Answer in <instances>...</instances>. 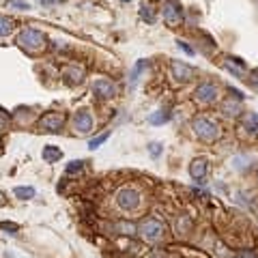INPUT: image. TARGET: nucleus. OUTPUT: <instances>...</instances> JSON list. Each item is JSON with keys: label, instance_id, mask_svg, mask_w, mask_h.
Returning a JSON list of instances; mask_svg holds the SVG:
<instances>
[{"label": "nucleus", "instance_id": "a878e982", "mask_svg": "<svg viewBox=\"0 0 258 258\" xmlns=\"http://www.w3.org/2000/svg\"><path fill=\"white\" fill-rule=\"evenodd\" d=\"M250 84L254 88H258V69H254V71H250Z\"/></svg>", "mask_w": 258, "mask_h": 258}, {"label": "nucleus", "instance_id": "9b49d317", "mask_svg": "<svg viewBox=\"0 0 258 258\" xmlns=\"http://www.w3.org/2000/svg\"><path fill=\"white\" fill-rule=\"evenodd\" d=\"M190 177L194 181H202L207 177V160H194L190 166Z\"/></svg>", "mask_w": 258, "mask_h": 258}, {"label": "nucleus", "instance_id": "f8f14e48", "mask_svg": "<svg viewBox=\"0 0 258 258\" xmlns=\"http://www.w3.org/2000/svg\"><path fill=\"white\" fill-rule=\"evenodd\" d=\"M41 157H43V161H46V163H56V161H61L63 151L58 146H54V145H48V146H43Z\"/></svg>", "mask_w": 258, "mask_h": 258}, {"label": "nucleus", "instance_id": "bb28decb", "mask_svg": "<svg viewBox=\"0 0 258 258\" xmlns=\"http://www.w3.org/2000/svg\"><path fill=\"white\" fill-rule=\"evenodd\" d=\"M177 46L181 48V49H183V52H185V54H190V56H192V54H194V49H192L190 46H187L185 41H177Z\"/></svg>", "mask_w": 258, "mask_h": 258}, {"label": "nucleus", "instance_id": "c756f323", "mask_svg": "<svg viewBox=\"0 0 258 258\" xmlns=\"http://www.w3.org/2000/svg\"><path fill=\"white\" fill-rule=\"evenodd\" d=\"M4 121H7V114H4L2 110H0V127L4 125Z\"/></svg>", "mask_w": 258, "mask_h": 258}, {"label": "nucleus", "instance_id": "412c9836", "mask_svg": "<svg viewBox=\"0 0 258 258\" xmlns=\"http://www.w3.org/2000/svg\"><path fill=\"white\" fill-rule=\"evenodd\" d=\"M108 138H110V131H106V133H101V136H97V138H93L91 142H88V148H91V151H95V148H99L103 145V142L108 140Z\"/></svg>", "mask_w": 258, "mask_h": 258}, {"label": "nucleus", "instance_id": "b1692460", "mask_svg": "<svg viewBox=\"0 0 258 258\" xmlns=\"http://www.w3.org/2000/svg\"><path fill=\"white\" fill-rule=\"evenodd\" d=\"M0 230H9L11 235H16V232L19 230V226L13 224V222H0Z\"/></svg>", "mask_w": 258, "mask_h": 258}, {"label": "nucleus", "instance_id": "ddd939ff", "mask_svg": "<svg viewBox=\"0 0 258 258\" xmlns=\"http://www.w3.org/2000/svg\"><path fill=\"white\" fill-rule=\"evenodd\" d=\"M63 78H64V82L71 84V86L73 84H80L82 78H84V69L82 67H69L63 71Z\"/></svg>", "mask_w": 258, "mask_h": 258}, {"label": "nucleus", "instance_id": "f3484780", "mask_svg": "<svg viewBox=\"0 0 258 258\" xmlns=\"http://www.w3.org/2000/svg\"><path fill=\"white\" fill-rule=\"evenodd\" d=\"M13 194H16L19 200H31V198H34V187H16Z\"/></svg>", "mask_w": 258, "mask_h": 258}, {"label": "nucleus", "instance_id": "0eeeda50", "mask_svg": "<svg viewBox=\"0 0 258 258\" xmlns=\"http://www.w3.org/2000/svg\"><path fill=\"white\" fill-rule=\"evenodd\" d=\"M73 129H76L78 133H88L93 129V116L86 110L78 112L76 118H73Z\"/></svg>", "mask_w": 258, "mask_h": 258}, {"label": "nucleus", "instance_id": "9d476101", "mask_svg": "<svg viewBox=\"0 0 258 258\" xmlns=\"http://www.w3.org/2000/svg\"><path fill=\"white\" fill-rule=\"evenodd\" d=\"M172 76H175L178 82H187L194 76V69L190 67V64L181 63V61H175L172 63Z\"/></svg>", "mask_w": 258, "mask_h": 258}, {"label": "nucleus", "instance_id": "423d86ee", "mask_svg": "<svg viewBox=\"0 0 258 258\" xmlns=\"http://www.w3.org/2000/svg\"><path fill=\"white\" fill-rule=\"evenodd\" d=\"M64 125V116L58 112H48L41 116V121H39V129L41 131H48V133H58Z\"/></svg>", "mask_w": 258, "mask_h": 258}, {"label": "nucleus", "instance_id": "f257e3e1", "mask_svg": "<svg viewBox=\"0 0 258 258\" xmlns=\"http://www.w3.org/2000/svg\"><path fill=\"white\" fill-rule=\"evenodd\" d=\"M138 232H140V237L145 241H160L163 237V232H166V226L160 220H155V217H146L138 226Z\"/></svg>", "mask_w": 258, "mask_h": 258}, {"label": "nucleus", "instance_id": "393cba45", "mask_svg": "<svg viewBox=\"0 0 258 258\" xmlns=\"http://www.w3.org/2000/svg\"><path fill=\"white\" fill-rule=\"evenodd\" d=\"M148 153H151L153 157H160V153H161V145H160V142H151V145H148Z\"/></svg>", "mask_w": 258, "mask_h": 258}, {"label": "nucleus", "instance_id": "6e6552de", "mask_svg": "<svg viewBox=\"0 0 258 258\" xmlns=\"http://www.w3.org/2000/svg\"><path fill=\"white\" fill-rule=\"evenodd\" d=\"M215 97H217V86H215V84H211V82H202L200 86L196 88V99H200V101L211 103Z\"/></svg>", "mask_w": 258, "mask_h": 258}, {"label": "nucleus", "instance_id": "7ed1b4c3", "mask_svg": "<svg viewBox=\"0 0 258 258\" xmlns=\"http://www.w3.org/2000/svg\"><path fill=\"white\" fill-rule=\"evenodd\" d=\"M194 131H196V136L205 142H213L217 136H220V129H217L215 123L209 121V118H202V116L194 121Z\"/></svg>", "mask_w": 258, "mask_h": 258}, {"label": "nucleus", "instance_id": "c85d7f7f", "mask_svg": "<svg viewBox=\"0 0 258 258\" xmlns=\"http://www.w3.org/2000/svg\"><path fill=\"white\" fill-rule=\"evenodd\" d=\"M37 2H41V4H56V2H61V0H37Z\"/></svg>", "mask_w": 258, "mask_h": 258}, {"label": "nucleus", "instance_id": "4468645a", "mask_svg": "<svg viewBox=\"0 0 258 258\" xmlns=\"http://www.w3.org/2000/svg\"><path fill=\"white\" fill-rule=\"evenodd\" d=\"M168 118H170V112H168V110H157L155 114L148 116V123H151V125H163Z\"/></svg>", "mask_w": 258, "mask_h": 258}, {"label": "nucleus", "instance_id": "39448f33", "mask_svg": "<svg viewBox=\"0 0 258 258\" xmlns=\"http://www.w3.org/2000/svg\"><path fill=\"white\" fill-rule=\"evenodd\" d=\"M116 205L121 207L123 211H133L138 205H140V194L131 187H125L116 194Z\"/></svg>", "mask_w": 258, "mask_h": 258}, {"label": "nucleus", "instance_id": "2eb2a0df", "mask_svg": "<svg viewBox=\"0 0 258 258\" xmlns=\"http://www.w3.org/2000/svg\"><path fill=\"white\" fill-rule=\"evenodd\" d=\"M146 67V61H138L136 64H133V69H131V73H129V84L131 86H136V82H138V76L142 73V69Z\"/></svg>", "mask_w": 258, "mask_h": 258}, {"label": "nucleus", "instance_id": "dca6fc26", "mask_svg": "<svg viewBox=\"0 0 258 258\" xmlns=\"http://www.w3.org/2000/svg\"><path fill=\"white\" fill-rule=\"evenodd\" d=\"M114 228H116L121 235H136V232H138V228L133 226L131 222H116V224H114Z\"/></svg>", "mask_w": 258, "mask_h": 258}, {"label": "nucleus", "instance_id": "cd10ccee", "mask_svg": "<svg viewBox=\"0 0 258 258\" xmlns=\"http://www.w3.org/2000/svg\"><path fill=\"white\" fill-rule=\"evenodd\" d=\"M239 258H256V254H254V252H250V250H245V252H241Z\"/></svg>", "mask_w": 258, "mask_h": 258}, {"label": "nucleus", "instance_id": "20e7f679", "mask_svg": "<svg viewBox=\"0 0 258 258\" xmlns=\"http://www.w3.org/2000/svg\"><path fill=\"white\" fill-rule=\"evenodd\" d=\"M163 22L168 24V26H178L181 24V19H183V9H181V4L177 2V0H166L163 2Z\"/></svg>", "mask_w": 258, "mask_h": 258}, {"label": "nucleus", "instance_id": "7c9ffc66", "mask_svg": "<svg viewBox=\"0 0 258 258\" xmlns=\"http://www.w3.org/2000/svg\"><path fill=\"white\" fill-rule=\"evenodd\" d=\"M0 205H4V194L0 192Z\"/></svg>", "mask_w": 258, "mask_h": 258}, {"label": "nucleus", "instance_id": "f03ea898", "mask_svg": "<svg viewBox=\"0 0 258 258\" xmlns=\"http://www.w3.org/2000/svg\"><path fill=\"white\" fill-rule=\"evenodd\" d=\"M17 43L22 48H26L28 52H37V49H41L43 46H46V34L34 31V28H26V31L19 32Z\"/></svg>", "mask_w": 258, "mask_h": 258}, {"label": "nucleus", "instance_id": "2f4dec72", "mask_svg": "<svg viewBox=\"0 0 258 258\" xmlns=\"http://www.w3.org/2000/svg\"><path fill=\"white\" fill-rule=\"evenodd\" d=\"M121 2H131V0H121Z\"/></svg>", "mask_w": 258, "mask_h": 258}, {"label": "nucleus", "instance_id": "1a4fd4ad", "mask_svg": "<svg viewBox=\"0 0 258 258\" xmlns=\"http://www.w3.org/2000/svg\"><path fill=\"white\" fill-rule=\"evenodd\" d=\"M93 93L101 99H108V97L116 95V86H114L110 80H97L95 84H93Z\"/></svg>", "mask_w": 258, "mask_h": 258}, {"label": "nucleus", "instance_id": "4be33fe9", "mask_svg": "<svg viewBox=\"0 0 258 258\" xmlns=\"http://www.w3.org/2000/svg\"><path fill=\"white\" fill-rule=\"evenodd\" d=\"M245 127H247V131L258 133V116L256 114H250V116L245 118Z\"/></svg>", "mask_w": 258, "mask_h": 258}, {"label": "nucleus", "instance_id": "6ab92c4d", "mask_svg": "<svg viewBox=\"0 0 258 258\" xmlns=\"http://www.w3.org/2000/svg\"><path fill=\"white\" fill-rule=\"evenodd\" d=\"M140 17L145 19V22H148V24L155 22V13H153L151 4H140Z\"/></svg>", "mask_w": 258, "mask_h": 258}, {"label": "nucleus", "instance_id": "5701e85b", "mask_svg": "<svg viewBox=\"0 0 258 258\" xmlns=\"http://www.w3.org/2000/svg\"><path fill=\"white\" fill-rule=\"evenodd\" d=\"M82 160H76V161H69V166H67V175H76V172H80L82 170Z\"/></svg>", "mask_w": 258, "mask_h": 258}, {"label": "nucleus", "instance_id": "aec40b11", "mask_svg": "<svg viewBox=\"0 0 258 258\" xmlns=\"http://www.w3.org/2000/svg\"><path fill=\"white\" fill-rule=\"evenodd\" d=\"M7 7L9 9H16V11H28V9H31V4H28L26 0H7Z\"/></svg>", "mask_w": 258, "mask_h": 258}, {"label": "nucleus", "instance_id": "a211bd4d", "mask_svg": "<svg viewBox=\"0 0 258 258\" xmlns=\"http://www.w3.org/2000/svg\"><path fill=\"white\" fill-rule=\"evenodd\" d=\"M13 31V19L0 16V37H7V34H11Z\"/></svg>", "mask_w": 258, "mask_h": 258}]
</instances>
